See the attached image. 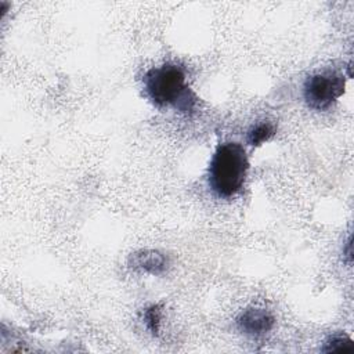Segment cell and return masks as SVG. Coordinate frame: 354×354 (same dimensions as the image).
Returning <instances> with one entry per match:
<instances>
[{
	"label": "cell",
	"mask_w": 354,
	"mask_h": 354,
	"mask_svg": "<svg viewBox=\"0 0 354 354\" xmlns=\"http://www.w3.org/2000/svg\"><path fill=\"white\" fill-rule=\"evenodd\" d=\"M344 76L335 71L310 75L303 86V97L308 108L326 111L344 93Z\"/></svg>",
	"instance_id": "3957f363"
},
{
	"label": "cell",
	"mask_w": 354,
	"mask_h": 354,
	"mask_svg": "<svg viewBox=\"0 0 354 354\" xmlns=\"http://www.w3.org/2000/svg\"><path fill=\"white\" fill-rule=\"evenodd\" d=\"M160 319H162V306L160 304H152L151 307H148L144 311V324L152 335H158Z\"/></svg>",
	"instance_id": "ba28073f"
},
{
	"label": "cell",
	"mask_w": 354,
	"mask_h": 354,
	"mask_svg": "<svg viewBox=\"0 0 354 354\" xmlns=\"http://www.w3.org/2000/svg\"><path fill=\"white\" fill-rule=\"evenodd\" d=\"M249 170L245 148L238 142L220 144L210 160L207 184L218 198H232L243 187Z\"/></svg>",
	"instance_id": "7a4b0ae2"
},
{
	"label": "cell",
	"mask_w": 354,
	"mask_h": 354,
	"mask_svg": "<svg viewBox=\"0 0 354 354\" xmlns=\"http://www.w3.org/2000/svg\"><path fill=\"white\" fill-rule=\"evenodd\" d=\"M354 344L353 340L346 335H333L330 336L322 348V351L326 353H335V351H353Z\"/></svg>",
	"instance_id": "52a82bcc"
},
{
	"label": "cell",
	"mask_w": 354,
	"mask_h": 354,
	"mask_svg": "<svg viewBox=\"0 0 354 354\" xmlns=\"http://www.w3.org/2000/svg\"><path fill=\"white\" fill-rule=\"evenodd\" d=\"M129 267L140 272L162 275L169 267V259L159 250L141 249L130 254Z\"/></svg>",
	"instance_id": "5b68a950"
},
{
	"label": "cell",
	"mask_w": 354,
	"mask_h": 354,
	"mask_svg": "<svg viewBox=\"0 0 354 354\" xmlns=\"http://www.w3.org/2000/svg\"><path fill=\"white\" fill-rule=\"evenodd\" d=\"M275 325V318L267 308L248 307L236 317V328L246 336L259 337L268 333Z\"/></svg>",
	"instance_id": "277c9868"
},
{
	"label": "cell",
	"mask_w": 354,
	"mask_h": 354,
	"mask_svg": "<svg viewBox=\"0 0 354 354\" xmlns=\"http://www.w3.org/2000/svg\"><path fill=\"white\" fill-rule=\"evenodd\" d=\"M147 97L156 106H173L180 112H191L196 95L185 83V72L177 64H163L151 68L142 79Z\"/></svg>",
	"instance_id": "6da1fadb"
},
{
	"label": "cell",
	"mask_w": 354,
	"mask_h": 354,
	"mask_svg": "<svg viewBox=\"0 0 354 354\" xmlns=\"http://www.w3.org/2000/svg\"><path fill=\"white\" fill-rule=\"evenodd\" d=\"M274 133H275V130H274V126L271 123H268V122L259 123V124L253 126L249 130V133H248V142L250 145L259 147L263 142L268 141L274 136Z\"/></svg>",
	"instance_id": "8992f818"
}]
</instances>
